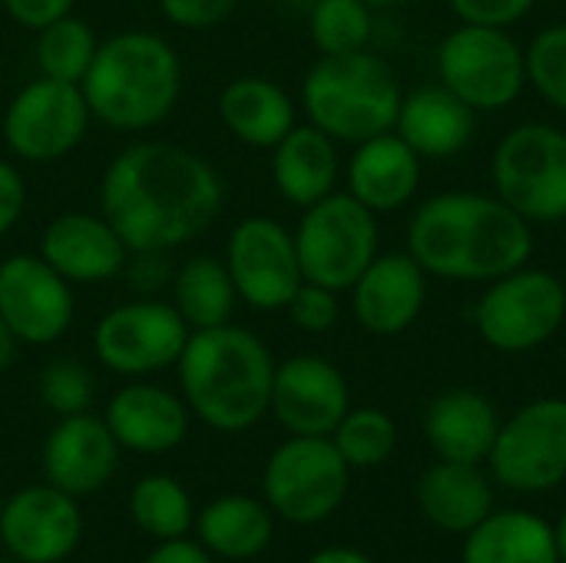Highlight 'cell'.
Listing matches in <instances>:
<instances>
[{"instance_id":"44dd1931","label":"cell","mask_w":566,"mask_h":563,"mask_svg":"<svg viewBox=\"0 0 566 563\" xmlns=\"http://www.w3.org/2000/svg\"><path fill=\"white\" fill-rule=\"evenodd\" d=\"M352 305L361 329H368L371 335H398L418 319L428 285L424 269L411 256L391 252L375 256L371 265L352 285Z\"/></svg>"},{"instance_id":"bcb514c9","label":"cell","mask_w":566,"mask_h":563,"mask_svg":"<svg viewBox=\"0 0 566 563\" xmlns=\"http://www.w3.org/2000/svg\"><path fill=\"white\" fill-rule=\"evenodd\" d=\"M368 7H398V3H411V0H365Z\"/></svg>"},{"instance_id":"2e32d148","label":"cell","mask_w":566,"mask_h":563,"mask_svg":"<svg viewBox=\"0 0 566 563\" xmlns=\"http://www.w3.org/2000/svg\"><path fill=\"white\" fill-rule=\"evenodd\" d=\"M80 538V504L53 484H30L17 491L0 511V541L20 563L66 561Z\"/></svg>"},{"instance_id":"277c9868","label":"cell","mask_w":566,"mask_h":563,"mask_svg":"<svg viewBox=\"0 0 566 563\" xmlns=\"http://www.w3.org/2000/svg\"><path fill=\"white\" fill-rule=\"evenodd\" d=\"M80 90L93 119L109 129L143 133L176 110L182 93V60L159 33L123 30L96 46Z\"/></svg>"},{"instance_id":"603a6c76","label":"cell","mask_w":566,"mask_h":563,"mask_svg":"<svg viewBox=\"0 0 566 563\" xmlns=\"http://www.w3.org/2000/svg\"><path fill=\"white\" fill-rule=\"evenodd\" d=\"M501 421L494 405L468 388L444 392L441 398L431 402L424 415V435L431 451L441 461H458V465H481L491 458V448L497 441Z\"/></svg>"},{"instance_id":"8d00e7d4","label":"cell","mask_w":566,"mask_h":563,"mask_svg":"<svg viewBox=\"0 0 566 563\" xmlns=\"http://www.w3.org/2000/svg\"><path fill=\"white\" fill-rule=\"evenodd\" d=\"M285 312L292 315V322L302 332L322 335V332L335 329V322H338V292L315 285V282H302L298 292L292 295V302L285 305Z\"/></svg>"},{"instance_id":"f6af8a7d","label":"cell","mask_w":566,"mask_h":563,"mask_svg":"<svg viewBox=\"0 0 566 563\" xmlns=\"http://www.w3.org/2000/svg\"><path fill=\"white\" fill-rule=\"evenodd\" d=\"M554 544H557V557L566 563V514L560 518V524L554 528Z\"/></svg>"},{"instance_id":"ab89813d","label":"cell","mask_w":566,"mask_h":563,"mask_svg":"<svg viewBox=\"0 0 566 563\" xmlns=\"http://www.w3.org/2000/svg\"><path fill=\"white\" fill-rule=\"evenodd\" d=\"M23 209H27V183L13 163L0 159V239L20 222Z\"/></svg>"},{"instance_id":"1f68e13d","label":"cell","mask_w":566,"mask_h":563,"mask_svg":"<svg viewBox=\"0 0 566 563\" xmlns=\"http://www.w3.org/2000/svg\"><path fill=\"white\" fill-rule=\"evenodd\" d=\"M96 33L86 20L66 13L53 20L50 27L36 30V66L40 76L63 80V83H83L93 56H96Z\"/></svg>"},{"instance_id":"d6986e66","label":"cell","mask_w":566,"mask_h":563,"mask_svg":"<svg viewBox=\"0 0 566 563\" xmlns=\"http://www.w3.org/2000/svg\"><path fill=\"white\" fill-rule=\"evenodd\" d=\"M40 256L73 285L123 275L129 249L103 212H60L40 236Z\"/></svg>"},{"instance_id":"ba28073f","label":"cell","mask_w":566,"mask_h":563,"mask_svg":"<svg viewBox=\"0 0 566 563\" xmlns=\"http://www.w3.org/2000/svg\"><path fill=\"white\" fill-rule=\"evenodd\" d=\"M348 465L332 438L292 435L265 465L262 491L275 518L289 524H318L335 514L348 494Z\"/></svg>"},{"instance_id":"d4e9b609","label":"cell","mask_w":566,"mask_h":563,"mask_svg":"<svg viewBox=\"0 0 566 563\" xmlns=\"http://www.w3.org/2000/svg\"><path fill=\"white\" fill-rule=\"evenodd\" d=\"M272 179L285 202L308 209L312 202L335 192L338 179V149L328 133L318 126H292L272 146Z\"/></svg>"},{"instance_id":"30bf717a","label":"cell","mask_w":566,"mask_h":563,"mask_svg":"<svg viewBox=\"0 0 566 563\" xmlns=\"http://www.w3.org/2000/svg\"><path fill=\"white\" fill-rule=\"evenodd\" d=\"M566 319V289L554 272L514 269L491 282L474 309L481 338L497 352H531Z\"/></svg>"},{"instance_id":"e0dca14e","label":"cell","mask_w":566,"mask_h":563,"mask_svg":"<svg viewBox=\"0 0 566 563\" xmlns=\"http://www.w3.org/2000/svg\"><path fill=\"white\" fill-rule=\"evenodd\" d=\"M269 411L289 435L328 438L348 415L345 375L318 355H295L275 365Z\"/></svg>"},{"instance_id":"ac0fdd59","label":"cell","mask_w":566,"mask_h":563,"mask_svg":"<svg viewBox=\"0 0 566 563\" xmlns=\"http://www.w3.org/2000/svg\"><path fill=\"white\" fill-rule=\"evenodd\" d=\"M119 465V445L103 418L66 415L43 441V475L46 484L66 491L70 498H90L109 484Z\"/></svg>"},{"instance_id":"7dc6e473","label":"cell","mask_w":566,"mask_h":563,"mask_svg":"<svg viewBox=\"0 0 566 563\" xmlns=\"http://www.w3.org/2000/svg\"><path fill=\"white\" fill-rule=\"evenodd\" d=\"M0 3H3V0H0Z\"/></svg>"},{"instance_id":"3957f363","label":"cell","mask_w":566,"mask_h":563,"mask_svg":"<svg viewBox=\"0 0 566 563\" xmlns=\"http://www.w3.org/2000/svg\"><path fill=\"white\" fill-rule=\"evenodd\" d=\"M176 368L189 415L216 431H249L269 411L275 362L249 329L229 322L192 332Z\"/></svg>"},{"instance_id":"74e56055","label":"cell","mask_w":566,"mask_h":563,"mask_svg":"<svg viewBox=\"0 0 566 563\" xmlns=\"http://www.w3.org/2000/svg\"><path fill=\"white\" fill-rule=\"evenodd\" d=\"M239 0H159V10L166 13L169 23L186 27V30H206L222 23Z\"/></svg>"},{"instance_id":"52a82bcc","label":"cell","mask_w":566,"mask_h":563,"mask_svg":"<svg viewBox=\"0 0 566 563\" xmlns=\"http://www.w3.org/2000/svg\"><path fill=\"white\" fill-rule=\"evenodd\" d=\"M497 196L527 222L566 219V133L547 123L514 126L494 153Z\"/></svg>"},{"instance_id":"f546056e","label":"cell","mask_w":566,"mask_h":563,"mask_svg":"<svg viewBox=\"0 0 566 563\" xmlns=\"http://www.w3.org/2000/svg\"><path fill=\"white\" fill-rule=\"evenodd\" d=\"M172 305L182 315V322L199 332V329H216L229 325L239 292L235 282L226 269V259L216 256H192L186 259L176 275H172Z\"/></svg>"},{"instance_id":"484cf974","label":"cell","mask_w":566,"mask_h":563,"mask_svg":"<svg viewBox=\"0 0 566 563\" xmlns=\"http://www.w3.org/2000/svg\"><path fill=\"white\" fill-rule=\"evenodd\" d=\"M219 116L239 143L272 149L295 126V103L275 80L235 76L219 93Z\"/></svg>"},{"instance_id":"4fadbf2b","label":"cell","mask_w":566,"mask_h":563,"mask_svg":"<svg viewBox=\"0 0 566 563\" xmlns=\"http://www.w3.org/2000/svg\"><path fill=\"white\" fill-rule=\"evenodd\" d=\"M494 478L511 491H547L566 478V402L541 398L501 425L491 448Z\"/></svg>"},{"instance_id":"7c38bea8","label":"cell","mask_w":566,"mask_h":563,"mask_svg":"<svg viewBox=\"0 0 566 563\" xmlns=\"http://www.w3.org/2000/svg\"><path fill=\"white\" fill-rule=\"evenodd\" d=\"M90 119L93 113L76 83L36 76L10 100L3 139L23 163H56L83 143Z\"/></svg>"},{"instance_id":"83f0119b","label":"cell","mask_w":566,"mask_h":563,"mask_svg":"<svg viewBox=\"0 0 566 563\" xmlns=\"http://www.w3.org/2000/svg\"><path fill=\"white\" fill-rule=\"evenodd\" d=\"M199 544L212 557L226 561H252L259 557L275 534V514L269 504L242 494H229L212 501L199 518H196Z\"/></svg>"},{"instance_id":"cb8c5ba5","label":"cell","mask_w":566,"mask_h":563,"mask_svg":"<svg viewBox=\"0 0 566 563\" xmlns=\"http://www.w3.org/2000/svg\"><path fill=\"white\" fill-rule=\"evenodd\" d=\"M395 129L418 156L441 159L468 146L474 133V110L461 96H454L444 83L421 86L401 96Z\"/></svg>"},{"instance_id":"e575fe53","label":"cell","mask_w":566,"mask_h":563,"mask_svg":"<svg viewBox=\"0 0 566 563\" xmlns=\"http://www.w3.org/2000/svg\"><path fill=\"white\" fill-rule=\"evenodd\" d=\"M527 80L537 86V93L566 110V23L547 27L534 37L531 50L524 53Z\"/></svg>"},{"instance_id":"7402d4cb","label":"cell","mask_w":566,"mask_h":563,"mask_svg":"<svg viewBox=\"0 0 566 563\" xmlns=\"http://www.w3.org/2000/svg\"><path fill=\"white\" fill-rule=\"evenodd\" d=\"M421 179V156L398 136L381 133L358 143L348 163V192L371 212L401 209Z\"/></svg>"},{"instance_id":"f35d334b","label":"cell","mask_w":566,"mask_h":563,"mask_svg":"<svg viewBox=\"0 0 566 563\" xmlns=\"http://www.w3.org/2000/svg\"><path fill=\"white\" fill-rule=\"evenodd\" d=\"M537 0H451V10L464 23L481 27H511L517 23Z\"/></svg>"},{"instance_id":"7a4b0ae2","label":"cell","mask_w":566,"mask_h":563,"mask_svg":"<svg viewBox=\"0 0 566 563\" xmlns=\"http://www.w3.org/2000/svg\"><path fill=\"white\" fill-rule=\"evenodd\" d=\"M531 252V222L501 196L441 192L415 212L408 229V256L454 282H494L527 265Z\"/></svg>"},{"instance_id":"9c48e42d","label":"cell","mask_w":566,"mask_h":563,"mask_svg":"<svg viewBox=\"0 0 566 563\" xmlns=\"http://www.w3.org/2000/svg\"><path fill=\"white\" fill-rule=\"evenodd\" d=\"M441 83L471 110L511 106L527 80L524 50L504 27L464 23L438 50Z\"/></svg>"},{"instance_id":"836d02e7","label":"cell","mask_w":566,"mask_h":563,"mask_svg":"<svg viewBox=\"0 0 566 563\" xmlns=\"http://www.w3.org/2000/svg\"><path fill=\"white\" fill-rule=\"evenodd\" d=\"M308 30L322 56L368 50L371 7L365 0H315L308 13Z\"/></svg>"},{"instance_id":"60d3db41","label":"cell","mask_w":566,"mask_h":563,"mask_svg":"<svg viewBox=\"0 0 566 563\" xmlns=\"http://www.w3.org/2000/svg\"><path fill=\"white\" fill-rule=\"evenodd\" d=\"M76 0H3L0 7L27 30H43L53 20L66 17Z\"/></svg>"},{"instance_id":"4dcf8cb0","label":"cell","mask_w":566,"mask_h":563,"mask_svg":"<svg viewBox=\"0 0 566 563\" xmlns=\"http://www.w3.org/2000/svg\"><path fill=\"white\" fill-rule=\"evenodd\" d=\"M129 514L156 541H176L186 538L192 528V501L189 491L166 475H149L143 478L133 494H129Z\"/></svg>"},{"instance_id":"4316f807","label":"cell","mask_w":566,"mask_h":563,"mask_svg":"<svg viewBox=\"0 0 566 563\" xmlns=\"http://www.w3.org/2000/svg\"><path fill=\"white\" fill-rule=\"evenodd\" d=\"M424 518L448 534H471L494 508V494L478 465L438 461L418 484Z\"/></svg>"},{"instance_id":"d6a6232c","label":"cell","mask_w":566,"mask_h":563,"mask_svg":"<svg viewBox=\"0 0 566 563\" xmlns=\"http://www.w3.org/2000/svg\"><path fill=\"white\" fill-rule=\"evenodd\" d=\"M328 438L348 468H378L381 461L391 458L398 445V428L378 408H358V411L348 408V415L338 421V428Z\"/></svg>"},{"instance_id":"f1b7e54d","label":"cell","mask_w":566,"mask_h":563,"mask_svg":"<svg viewBox=\"0 0 566 563\" xmlns=\"http://www.w3.org/2000/svg\"><path fill=\"white\" fill-rule=\"evenodd\" d=\"M464 563H560L554 528L531 511L488 514L464 544Z\"/></svg>"},{"instance_id":"9a60e30c","label":"cell","mask_w":566,"mask_h":563,"mask_svg":"<svg viewBox=\"0 0 566 563\" xmlns=\"http://www.w3.org/2000/svg\"><path fill=\"white\" fill-rule=\"evenodd\" d=\"M76 315L70 282L43 256H7L0 262V322L17 342L53 345Z\"/></svg>"},{"instance_id":"b9f144b4","label":"cell","mask_w":566,"mask_h":563,"mask_svg":"<svg viewBox=\"0 0 566 563\" xmlns=\"http://www.w3.org/2000/svg\"><path fill=\"white\" fill-rule=\"evenodd\" d=\"M143 563H216L212 554L202 544H192L186 538L176 541H159V548L146 557Z\"/></svg>"},{"instance_id":"8992f818","label":"cell","mask_w":566,"mask_h":563,"mask_svg":"<svg viewBox=\"0 0 566 563\" xmlns=\"http://www.w3.org/2000/svg\"><path fill=\"white\" fill-rule=\"evenodd\" d=\"M292 236L305 282L332 292L352 289L378 256L375 212L352 192H328L312 202Z\"/></svg>"},{"instance_id":"ffe728a7","label":"cell","mask_w":566,"mask_h":563,"mask_svg":"<svg viewBox=\"0 0 566 563\" xmlns=\"http://www.w3.org/2000/svg\"><path fill=\"white\" fill-rule=\"evenodd\" d=\"M103 421L119 448L136 455H166L186 441L189 408L179 395L159 385L133 382L109 398Z\"/></svg>"},{"instance_id":"ee69618b","label":"cell","mask_w":566,"mask_h":563,"mask_svg":"<svg viewBox=\"0 0 566 563\" xmlns=\"http://www.w3.org/2000/svg\"><path fill=\"white\" fill-rule=\"evenodd\" d=\"M13 352H17V338L10 335V329L0 322V375L10 368V362H13Z\"/></svg>"},{"instance_id":"7bdbcfd3","label":"cell","mask_w":566,"mask_h":563,"mask_svg":"<svg viewBox=\"0 0 566 563\" xmlns=\"http://www.w3.org/2000/svg\"><path fill=\"white\" fill-rule=\"evenodd\" d=\"M308 563H375L371 557L352 551V548H328V551H318Z\"/></svg>"},{"instance_id":"5b68a950","label":"cell","mask_w":566,"mask_h":563,"mask_svg":"<svg viewBox=\"0 0 566 563\" xmlns=\"http://www.w3.org/2000/svg\"><path fill=\"white\" fill-rule=\"evenodd\" d=\"M302 106L308 123L328 133L335 143H365L391 133L401 110V86L391 63L378 53L355 50L322 56L305 83Z\"/></svg>"},{"instance_id":"5bb4252c","label":"cell","mask_w":566,"mask_h":563,"mask_svg":"<svg viewBox=\"0 0 566 563\" xmlns=\"http://www.w3.org/2000/svg\"><path fill=\"white\" fill-rule=\"evenodd\" d=\"M226 269L235 282L239 302L259 312L285 309L305 282L295 236L269 216H249L229 232Z\"/></svg>"},{"instance_id":"8fae6325","label":"cell","mask_w":566,"mask_h":563,"mask_svg":"<svg viewBox=\"0 0 566 563\" xmlns=\"http://www.w3.org/2000/svg\"><path fill=\"white\" fill-rule=\"evenodd\" d=\"M192 329L172 302L133 299L109 309L93 329L96 358L116 375H153L179 362Z\"/></svg>"},{"instance_id":"d590c367","label":"cell","mask_w":566,"mask_h":563,"mask_svg":"<svg viewBox=\"0 0 566 563\" xmlns=\"http://www.w3.org/2000/svg\"><path fill=\"white\" fill-rule=\"evenodd\" d=\"M40 402L56 411L60 418L66 415H83L93 405V378L83 365L76 362H53L40 375Z\"/></svg>"},{"instance_id":"6da1fadb","label":"cell","mask_w":566,"mask_h":563,"mask_svg":"<svg viewBox=\"0 0 566 563\" xmlns=\"http://www.w3.org/2000/svg\"><path fill=\"white\" fill-rule=\"evenodd\" d=\"M219 173L192 149L133 143L103 173L99 212L133 256H159L202 236L222 212Z\"/></svg>"}]
</instances>
